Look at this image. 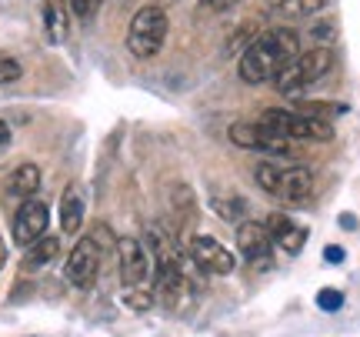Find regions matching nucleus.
Listing matches in <instances>:
<instances>
[{
	"mask_svg": "<svg viewBox=\"0 0 360 337\" xmlns=\"http://www.w3.org/2000/svg\"><path fill=\"white\" fill-rule=\"evenodd\" d=\"M117 257H120V281L124 287H150L154 284V260L150 250L137 237H120L117 241Z\"/></svg>",
	"mask_w": 360,
	"mask_h": 337,
	"instance_id": "nucleus-5",
	"label": "nucleus"
},
{
	"mask_svg": "<svg viewBox=\"0 0 360 337\" xmlns=\"http://www.w3.org/2000/svg\"><path fill=\"white\" fill-rule=\"evenodd\" d=\"M101 257L103 250L97 247V241L94 237H80L77 244H74V250H70V257H67V281L74 287H90L94 281H97V271H101Z\"/></svg>",
	"mask_w": 360,
	"mask_h": 337,
	"instance_id": "nucleus-7",
	"label": "nucleus"
},
{
	"mask_svg": "<svg viewBox=\"0 0 360 337\" xmlns=\"http://www.w3.org/2000/svg\"><path fill=\"white\" fill-rule=\"evenodd\" d=\"M323 4L327 0H281L277 4V13L281 17H314V13H321L323 11Z\"/></svg>",
	"mask_w": 360,
	"mask_h": 337,
	"instance_id": "nucleus-17",
	"label": "nucleus"
},
{
	"mask_svg": "<svg viewBox=\"0 0 360 337\" xmlns=\"http://www.w3.org/2000/svg\"><path fill=\"white\" fill-rule=\"evenodd\" d=\"M227 4H233V0H200V11H217V7H227Z\"/></svg>",
	"mask_w": 360,
	"mask_h": 337,
	"instance_id": "nucleus-28",
	"label": "nucleus"
},
{
	"mask_svg": "<svg viewBox=\"0 0 360 337\" xmlns=\"http://www.w3.org/2000/svg\"><path fill=\"white\" fill-rule=\"evenodd\" d=\"M300 51V34L294 27H277V30H267L264 37H257L240 57V80L244 84H264V80H274L277 70L287 67Z\"/></svg>",
	"mask_w": 360,
	"mask_h": 337,
	"instance_id": "nucleus-1",
	"label": "nucleus"
},
{
	"mask_svg": "<svg viewBox=\"0 0 360 337\" xmlns=\"http://www.w3.org/2000/svg\"><path fill=\"white\" fill-rule=\"evenodd\" d=\"M24 74V67H20V61L17 57H11V53L0 51V84H13V80Z\"/></svg>",
	"mask_w": 360,
	"mask_h": 337,
	"instance_id": "nucleus-20",
	"label": "nucleus"
},
{
	"mask_svg": "<svg viewBox=\"0 0 360 337\" xmlns=\"http://www.w3.org/2000/svg\"><path fill=\"white\" fill-rule=\"evenodd\" d=\"M233 4H237V0H233Z\"/></svg>",
	"mask_w": 360,
	"mask_h": 337,
	"instance_id": "nucleus-32",
	"label": "nucleus"
},
{
	"mask_svg": "<svg viewBox=\"0 0 360 337\" xmlns=\"http://www.w3.org/2000/svg\"><path fill=\"white\" fill-rule=\"evenodd\" d=\"M7 197H17V201H27L40 191V167L37 164H20L17 170H11V177L4 184Z\"/></svg>",
	"mask_w": 360,
	"mask_h": 337,
	"instance_id": "nucleus-13",
	"label": "nucleus"
},
{
	"mask_svg": "<svg viewBox=\"0 0 360 337\" xmlns=\"http://www.w3.org/2000/svg\"><path fill=\"white\" fill-rule=\"evenodd\" d=\"M323 257H327V264H344V247H337V244H327L323 247Z\"/></svg>",
	"mask_w": 360,
	"mask_h": 337,
	"instance_id": "nucleus-26",
	"label": "nucleus"
},
{
	"mask_svg": "<svg viewBox=\"0 0 360 337\" xmlns=\"http://www.w3.org/2000/svg\"><path fill=\"white\" fill-rule=\"evenodd\" d=\"M80 224H84V197H80V187H67L64 197H60V231L64 234H77Z\"/></svg>",
	"mask_w": 360,
	"mask_h": 337,
	"instance_id": "nucleus-14",
	"label": "nucleus"
},
{
	"mask_svg": "<svg viewBox=\"0 0 360 337\" xmlns=\"http://www.w3.org/2000/svg\"><path fill=\"white\" fill-rule=\"evenodd\" d=\"M44 27H47V37H51L53 44H60V40L67 37V30H70V20H67L64 4L51 0V4L44 7Z\"/></svg>",
	"mask_w": 360,
	"mask_h": 337,
	"instance_id": "nucleus-16",
	"label": "nucleus"
},
{
	"mask_svg": "<svg viewBox=\"0 0 360 337\" xmlns=\"http://www.w3.org/2000/svg\"><path fill=\"white\" fill-rule=\"evenodd\" d=\"M330 67H334V51H330L327 44H321V47H310L307 53H297L290 64L277 70L274 87H277L281 94H287V97H294V94L304 91L307 84L321 80Z\"/></svg>",
	"mask_w": 360,
	"mask_h": 337,
	"instance_id": "nucleus-2",
	"label": "nucleus"
},
{
	"mask_svg": "<svg viewBox=\"0 0 360 337\" xmlns=\"http://www.w3.org/2000/svg\"><path fill=\"white\" fill-rule=\"evenodd\" d=\"M330 34H334V27H330V24L314 27V37H317V40H330Z\"/></svg>",
	"mask_w": 360,
	"mask_h": 337,
	"instance_id": "nucleus-27",
	"label": "nucleus"
},
{
	"mask_svg": "<svg viewBox=\"0 0 360 337\" xmlns=\"http://www.w3.org/2000/svg\"><path fill=\"white\" fill-rule=\"evenodd\" d=\"M47 224H51V210H47V204L37 201V197H27V201H20V208H17V217H13L11 234L20 247H30L34 241H40V237L47 234Z\"/></svg>",
	"mask_w": 360,
	"mask_h": 337,
	"instance_id": "nucleus-8",
	"label": "nucleus"
},
{
	"mask_svg": "<svg viewBox=\"0 0 360 337\" xmlns=\"http://www.w3.org/2000/svg\"><path fill=\"white\" fill-rule=\"evenodd\" d=\"M214 208L220 210V217H233V221H237V217H244L247 204L240 201V197H233L231 204H227V201H214Z\"/></svg>",
	"mask_w": 360,
	"mask_h": 337,
	"instance_id": "nucleus-23",
	"label": "nucleus"
},
{
	"mask_svg": "<svg viewBox=\"0 0 360 337\" xmlns=\"http://www.w3.org/2000/svg\"><path fill=\"white\" fill-rule=\"evenodd\" d=\"M340 227H344V231H354V227H357V217H354V214H340Z\"/></svg>",
	"mask_w": 360,
	"mask_h": 337,
	"instance_id": "nucleus-29",
	"label": "nucleus"
},
{
	"mask_svg": "<svg viewBox=\"0 0 360 337\" xmlns=\"http://www.w3.org/2000/svg\"><path fill=\"white\" fill-rule=\"evenodd\" d=\"M260 30V20H247L244 27H237V34H233L231 37V44H227V47H231V51H237V47H250V44H254V37H250V34H257Z\"/></svg>",
	"mask_w": 360,
	"mask_h": 337,
	"instance_id": "nucleus-22",
	"label": "nucleus"
},
{
	"mask_svg": "<svg viewBox=\"0 0 360 337\" xmlns=\"http://www.w3.org/2000/svg\"><path fill=\"white\" fill-rule=\"evenodd\" d=\"M237 250L247 257V264H250V267H270L274 241H270L267 224L240 221V227H237Z\"/></svg>",
	"mask_w": 360,
	"mask_h": 337,
	"instance_id": "nucleus-10",
	"label": "nucleus"
},
{
	"mask_svg": "<svg viewBox=\"0 0 360 337\" xmlns=\"http://www.w3.org/2000/svg\"><path fill=\"white\" fill-rule=\"evenodd\" d=\"M267 231H270L274 247H281V250H287V254H300L304 244H307V227L297 224L294 217H287V214H270Z\"/></svg>",
	"mask_w": 360,
	"mask_h": 337,
	"instance_id": "nucleus-11",
	"label": "nucleus"
},
{
	"mask_svg": "<svg viewBox=\"0 0 360 337\" xmlns=\"http://www.w3.org/2000/svg\"><path fill=\"white\" fill-rule=\"evenodd\" d=\"M90 237H94V241H97V247H101V250H114V247H117L114 234L107 231V224H97V231L90 234Z\"/></svg>",
	"mask_w": 360,
	"mask_h": 337,
	"instance_id": "nucleus-24",
	"label": "nucleus"
},
{
	"mask_svg": "<svg viewBox=\"0 0 360 337\" xmlns=\"http://www.w3.org/2000/svg\"><path fill=\"white\" fill-rule=\"evenodd\" d=\"M164 40H167V13L157 4L141 7L127 27V51L141 61H150L154 53H160Z\"/></svg>",
	"mask_w": 360,
	"mask_h": 337,
	"instance_id": "nucleus-3",
	"label": "nucleus"
},
{
	"mask_svg": "<svg viewBox=\"0 0 360 337\" xmlns=\"http://www.w3.org/2000/svg\"><path fill=\"white\" fill-rule=\"evenodd\" d=\"M281 170H283V167L270 164V160L257 164V167H254V181H257L260 191H267V194H277V184H281Z\"/></svg>",
	"mask_w": 360,
	"mask_h": 337,
	"instance_id": "nucleus-18",
	"label": "nucleus"
},
{
	"mask_svg": "<svg viewBox=\"0 0 360 337\" xmlns=\"http://www.w3.org/2000/svg\"><path fill=\"white\" fill-rule=\"evenodd\" d=\"M191 260L193 267L204 274H231L233 264H237L231 250L210 234H193L191 237Z\"/></svg>",
	"mask_w": 360,
	"mask_h": 337,
	"instance_id": "nucleus-9",
	"label": "nucleus"
},
{
	"mask_svg": "<svg viewBox=\"0 0 360 337\" xmlns=\"http://www.w3.org/2000/svg\"><path fill=\"white\" fill-rule=\"evenodd\" d=\"M231 141L244 151H270V154H294V147L277 130H270L260 120H237L231 127Z\"/></svg>",
	"mask_w": 360,
	"mask_h": 337,
	"instance_id": "nucleus-6",
	"label": "nucleus"
},
{
	"mask_svg": "<svg viewBox=\"0 0 360 337\" xmlns=\"http://www.w3.org/2000/svg\"><path fill=\"white\" fill-rule=\"evenodd\" d=\"M57 250H60V237L44 234L40 241L30 244V250H27V257H24V267L27 271H37V267H44V264H51V260L57 257Z\"/></svg>",
	"mask_w": 360,
	"mask_h": 337,
	"instance_id": "nucleus-15",
	"label": "nucleus"
},
{
	"mask_svg": "<svg viewBox=\"0 0 360 337\" xmlns=\"http://www.w3.org/2000/svg\"><path fill=\"white\" fill-rule=\"evenodd\" d=\"M4 260H7V244H4V237H0V271H4Z\"/></svg>",
	"mask_w": 360,
	"mask_h": 337,
	"instance_id": "nucleus-31",
	"label": "nucleus"
},
{
	"mask_svg": "<svg viewBox=\"0 0 360 337\" xmlns=\"http://www.w3.org/2000/svg\"><path fill=\"white\" fill-rule=\"evenodd\" d=\"M124 300H127L134 311H147L154 304V291L150 287H124Z\"/></svg>",
	"mask_w": 360,
	"mask_h": 337,
	"instance_id": "nucleus-19",
	"label": "nucleus"
},
{
	"mask_svg": "<svg viewBox=\"0 0 360 337\" xmlns=\"http://www.w3.org/2000/svg\"><path fill=\"white\" fill-rule=\"evenodd\" d=\"M260 124H267L270 130H277L287 141H330L334 137V127L323 117L294 114V110H281V107H267Z\"/></svg>",
	"mask_w": 360,
	"mask_h": 337,
	"instance_id": "nucleus-4",
	"label": "nucleus"
},
{
	"mask_svg": "<svg viewBox=\"0 0 360 337\" xmlns=\"http://www.w3.org/2000/svg\"><path fill=\"white\" fill-rule=\"evenodd\" d=\"M317 307H321V311H327V314L340 311V307H344V294H340V291H334V287H323L321 294H317Z\"/></svg>",
	"mask_w": 360,
	"mask_h": 337,
	"instance_id": "nucleus-21",
	"label": "nucleus"
},
{
	"mask_svg": "<svg viewBox=\"0 0 360 337\" xmlns=\"http://www.w3.org/2000/svg\"><path fill=\"white\" fill-rule=\"evenodd\" d=\"M97 4H101V0H70V7H74V13H77L80 20H87V17H94V11H97Z\"/></svg>",
	"mask_w": 360,
	"mask_h": 337,
	"instance_id": "nucleus-25",
	"label": "nucleus"
},
{
	"mask_svg": "<svg viewBox=\"0 0 360 337\" xmlns=\"http://www.w3.org/2000/svg\"><path fill=\"white\" fill-rule=\"evenodd\" d=\"M314 194V170L310 167H283L281 170V184H277V194L283 204H304Z\"/></svg>",
	"mask_w": 360,
	"mask_h": 337,
	"instance_id": "nucleus-12",
	"label": "nucleus"
},
{
	"mask_svg": "<svg viewBox=\"0 0 360 337\" xmlns=\"http://www.w3.org/2000/svg\"><path fill=\"white\" fill-rule=\"evenodd\" d=\"M7 144H11V127H7V124L0 120V151H4Z\"/></svg>",
	"mask_w": 360,
	"mask_h": 337,
	"instance_id": "nucleus-30",
	"label": "nucleus"
}]
</instances>
